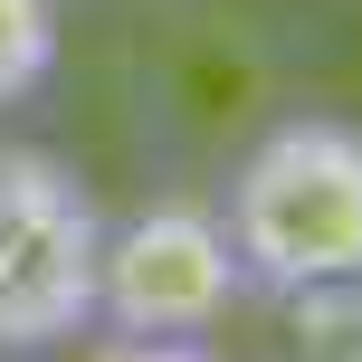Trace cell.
<instances>
[{
	"instance_id": "obj_1",
	"label": "cell",
	"mask_w": 362,
	"mask_h": 362,
	"mask_svg": "<svg viewBox=\"0 0 362 362\" xmlns=\"http://www.w3.org/2000/svg\"><path fill=\"white\" fill-rule=\"evenodd\" d=\"M219 229H229L257 305L286 286L362 276V124L344 115L267 124L219 191Z\"/></svg>"
},
{
	"instance_id": "obj_2",
	"label": "cell",
	"mask_w": 362,
	"mask_h": 362,
	"mask_svg": "<svg viewBox=\"0 0 362 362\" xmlns=\"http://www.w3.org/2000/svg\"><path fill=\"white\" fill-rule=\"evenodd\" d=\"M95 210L86 172L48 144H0V362L57 353L95 325Z\"/></svg>"
},
{
	"instance_id": "obj_3",
	"label": "cell",
	"mask_w": 362,
	"mask_h": 362,
	"mask_svg": "<svg viewBox=\"0 0 362 362\" xmlns=\"http://www.w3.org/2000/svg\"><path fill=\"white\" fill-rule=\"evenodd\" d=\"M248 305L238 248L219 210L200 200H153V210L115 219L95 248V325L105 334H210Z\"/></svg>"
},
{
	"instance_id": "obj_4",
	"label": "cell",
	"mask_w": 362,
	"mask_h": 362,
	"mask_svg": "<svg viewBox=\"0 0 362 362\" xmlns=\"http://www.w3.org/2000/svg\"><path fill=\"white\" fill-rule=\"evenodd\" d=\"M296 334V362H362V276H325V286L267 296Z\"/></svg>"
},
{
	"instance_id": "obj_5",
	"label": "cell",
	"mask_w": 362,
	"mask_h": 362,
	"mask_svg": "<svg viewBox=\"0 0 362 362\" xmlns=\"http://www.w3.org/2000/svg\"><path fill=\"white\" fill-rule=\"evenodd\" d=\"M57 76V0H0V115Z\"/></svg>"
},
{
	"instance_id": "obj_6",
	"label": "cell",
	"mask_w": 362,
	"mask_h": 362,
	"mask_svg": "<svg viewBox=\"0 0 362 362\" xmlns=\"http://www.w3.org/2000/svg\"><path fill=\"white\" fill-rule=\"evenodd\" d=\"M86 362H219L200 334H115L105 353H86Z\"/></svg>"
}]
</instances>
